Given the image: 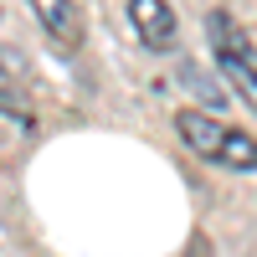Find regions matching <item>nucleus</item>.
Instances as JSON below:
<instances>
[{
    "label": "nucleus",
    "instance_id": "nucleus-1",
    "mask_svg": "<svg viewBox=\"0 0 257 257\" xmlns=\"http://www.w3.org/2000/svg\"><path fill=\"white\" fill-rule=\"evenodd\" d=\"M175 134L196 149L201 160L221 165V170H237V175L257 170V139L247 134V128H237V123L211 118L206 108H180L175 113Z\"/></svg>",
    "mask_w": 257,
    "mask_h": 257
},
{
    "label": "nucleus",
    "instance_id": "nucleus-2",
    "mask_svg": "<svg viewBox=\"0 0 257 257\" xmlns=\"http://www.w3.org/2000/svg\"><path fill=\"white\" fill-rule=\"evenodd\" d=\"M206 47H211V57H216L221 77L242 93V103L257 113V47H252V36L237 26L231 11H211L206 16Z\"/></svg>",
    "mask_w": 257,
    "mask_h": 257
},
{
    "label": "nucleus",
    "instance_id": "nucleus-3",
    "mask_svg": "<svg viewBox=\"0 0 257 257\" xmlns=\"http://www.w3.org/2000/svg\"><path fill=\"white\" fill-rule=\"evenodd\" d=\"M128 21H134V31L149 52H170L180 36V21L170 11V0H128Z\"/></svg>",
    "mask_w": 257,
    "mask_h": 257
},
{
    "label": "nucleus",
    "instance_id": "nucleus-4",
    "mask_svg": "<svg viewBox=\"0 0 257 257\" xmlns=\"http://www.w3.org/2000/svg\"><path fill=\"white\" fill-rule=\"evenodd\" d=\"M31 16L41 21V31H47L57 47H77L82 41V11L72 6V0H26Z\"/></svg>",
    "mask_w": 257,
    "mask_h": 257
}]
</instances>
